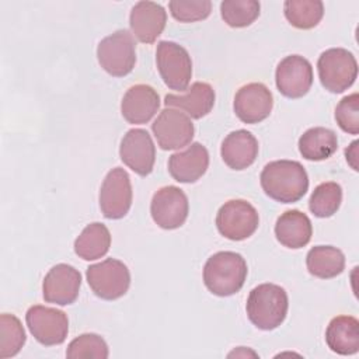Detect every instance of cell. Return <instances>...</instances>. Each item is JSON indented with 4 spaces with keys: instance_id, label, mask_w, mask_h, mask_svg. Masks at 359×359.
Masks as SVG:
<instances>
[{
    "instance_id": "cb8c5ba5",
    "label": "cell",
    "mask_w": 359,
    "mask_h": 359,
    "mask_svg": "<svg viewBox=\"0 0 359 359\" xmlns=\"http://www.w3.org/2000/svg\"><path fill=\"white\" fill-rule=\"evenodd\" d=\"M306 266L310 275L320 279H331L345 269L344 252L332 245H316L306 257Z\"/></svg>"
},
{
    "instance_id": "8992f818",
    "label": "cell",
    "mask_w": 359,
    "mask_h": 359,
    "mask_svg": "<svg viewBox=\"0 0 359 359\" xmlns=\"http://www.w3.org/2000/svg\"><path fill=\"white\" fill-rule=\"evenodd\" d=\"M86 276L94 294L104 300L122 297L130 286V272L128 266L115 258H107L98 264L90 265Z\"/></svg>"
},
{
    "instance_id": "d6986e66",
    "label": "cell",
    "mask_w": 359,
    "mask_h": 359,
    "mask_svg": "<svg viewBox=\"0 0 359 359\" xmlns=\"http://www.w3.org/2000/svg\"><path fill=\"white\" fill-rule=\"evenodd\" d=\"M209 167L208 149L195 142L191 143L184 151H178L168 158L170 175L182 184H192L198 181Z\"/></svg>"
},
{
    "instance_id": "1f68e13d",
    "label": "cell",
    "mask_w": 359,
    "mask_h": 359,
    "mask_svg": "<svg viewBox=\"0 0 359 359\" xmlns=\"http://www.w3.org/2000/svg\"><path fill=\"white\" fill-rule=\"evenodd\" d=\"M171 15L180 22H195L209 17L212 1L209 0H172L168 3Z\"/></svg>"
},
{
    "instance_id": "7402d4cb",
    "label": "cell",
    "mask_w": 359,
    "mask_h": 359,
    "mask_svg": "<svg viewBox=\"0 0 359 359\" xmlns=\"http://www.w3.org/2000/svg\"><path fill=\"white\" fill-rule=\"evenodd\" d=\"M311 234L313 226L309 216L297 209L286 210L276 220L275 236L283 247L303 248L310 243Z\"/></svg>"
},
{
    "instance_id": "277c9868",
    "label": "cell",
    "mask_w": 359,
    "mask_h": 359,
    "mask_svg": "<svg viewBox=\"0 0 359 359\" xmlns=\"http://www.w3.org/2000/svg\"><path fill=\"white\" fill-rule=\"evenodd\" d=\"M318 79L330 93H344L356 80L358 63L352 52L345 48L324 50L317 60Z\"/></svg>"
},
{
    "instance_id": "ffe728a7",
    "label": "cell",
    "mask_w": 359,
    "mask_h": 359,
    "mask_svg": "<svg viewBox=\"0 0 359 359\" xmlns=\"http://www.w3.org/2000/svg\"><path fill=\"white\" fill-rule=\"evenodd\" d=\"M185 94H167L164 105L167 108H177L184 111L192 119H201L208 115L215 105V90L210 84L195 81Z\"/></svg>"
},
{
    "instance_id": "2e32d148",
    "label": "cell",
    "mask_w": 359,
    "mask_h": 359,
    "mask_svg": "<svg viewBox=\"0 0 359 359\" xmlns=\"http://www.w3.org/2000/svg\"><path fill=\"white\" fill-rule=\"evenodd\" d=\"M234 112L244 123H259L266 119L273 107V97L262 83H248L234 95Z\"/></svg>"
},
{
    "instance_id": "5b68a950",
    "label": "cell",
    "mask_w": 359,
    "mask_h": 359,
    "mask_svg": "<svg viewBox=\"0 0 359 359\" xmlns=\"http://www.w3.org/2000/svg\"><path fill=\"white\" fill-rule=\"evenodd\" d=\"M100 66L114 77L129 74L136 63V43L126 29H118L100 41L97 46Z\"/></svg>"
},
{
    "instance_id": "484cf974",
    "label": "cell",
    "mask_w": 359,
    "mask_h": 359,
    "mask_svg": "<svg viewBox=\"0 0 359 359\" xmlns=\"http://www.w3.org/2000/svg\"><path fill=\"white\" fill-rule=\"evenodd\" d=\"M111 247V233L100 222L87 224L74 240V252L86 261H94L104 257Z\"/></svg>"
},
{
    "instance_id": "603a6c76",
    "label": "cell",
    "mask_w": 359,
    "mask_h": 359,
    "mask_svg": "<svg viewBox=\"0 0 359 359\" xmlns=\"http://www.w3.org/2000/svg\"><path fill=\"white\" fill-rule=\"evenodd\" d=\"M328 348L342 356L355 355L359 351V321L352 316L334 317L325 330Z\"/></svg>"
},
{
    "instance_id": "7a4b0ae2",
    "label": "cell",
    "mask_w": 359,
    "mask_h": 359,
    "mask_svg": "<svg viewBox=\"0 0 359 359\" xmlns=\"http://www.w3.org/2000/svg\"><path fill=\"white\" fill-rule=\"evenodd\" d=\"M247 272L243 255L234 251H219L209 257L203 266V283L216 296H231L243 287Z\"/></svg>"
},
{
    "instance_id": "ba28073f",
    "label": "cell",
    "mask_w": 359,
    "mask_h": 359,
    "mask_svg": "<svg viewBox=\"0 0 359 359\" xmlns=\"http://www.w3.org/2000/svg\"><path fill=\"white\" fill-rule=\"evenodd\" d=\"M259 224L257 209L244 199H231L220 206L216 215L219 233L233 241H241L255 233Z\"/></svg>"
},
{
    "instance_id": "ac0fdd59",
    "label": "cell",
    "mask_w": 359,
    "mask_h": 359,
    "mask_svg": "<svg viewBox=\"0 0 359 359\" xmlns=\"http://www.w3.org/2000/svg\"><path fill=\"white\" fill-rule=\"evenodd\" d=\"M160 108V97L149 84H135L123 95L121 114L126 122L142 125L149 122Z\"/></svg>"
},
{
    "instance_id": "e0dca14e",
    "label": "cell",
    "mask_w": 359,
    "mask_h": 359,
    "mask_svg": "<svg viewBox=\"0 0 359 359\" xmlns=\"http://www.w3.org/2000/svg\"><path fill=\"white\" fill-rule=\"evenodd\" d=\"M165 22L167 13L164 7L154 1H139L130 10V31L143 43H153L163 34Z\"/></svg>"
},
{
    "instance_id": "4dcf8cb0",
    "label": "cell",
    "mask_w": 359,
    "mask_h": 359,
    "mask_svg": "<svg viewBox=\"0 0 359 359\" xmlns=\"http://www.w3.org/2000/svg\"><path fill=\"white\" fill-rule=\"evenodd\" d=\"M108 355H109V351L104 338L93 332L81 334L77 338H74L69 344L66 351V356L70 359H80V358L105 359L108 358Z\"/></svg>"
},
{
    "instance_id": "30bf717a",
    "label": "cell",
    "mask_w": 359,
    "mask_h": 359,
    "mask_svg": "<svg viewBox=\"0 0 359 359\" xmlns=\"http://www.w3.org/2000/svg\"><path fill=\"white\" fill-rule=\"evenodd\" d=\"M151 132L163 150H178L192 142L195 128L187 114L177 108H165L151 123Z\"/></svg>"
},
{
    "instance_id": "7c38bea8",
    "label": "cell",
    "mask_w": 359,
    "mask_h": 359,
    "mask_svg": "<svg viewBox=\"0 0 359 359\" xmlns=\"http://www.w3.org/2000/svg\"><path fill=\"white\" fill-rule=\"evenodd\" d=\"M189 212V203L185 192L174 185L157 189L151 198L150 213L154 223L164 230L181 227Z\"/></svg>"
},
{
    "instance_id": "5bb4252c",
    "label": "cell",
    "mask_w": 359,
    "mask_h": 359,
    "mask_svg": "<svg viewBox=\"0 0 359 359\" xmlns=\"http://www.w3.org/2000/svg\"><path fill=\"white\" fill-rule=\"evenodd\" d=\"M119 157L137 175H149L156 161V146L149 132L140 128L128 130L121 140Z\"/></svg>"
},
{
    "instance_id": "8fae6325",
    "label": "cell",
    "mask_w": 359,
    "mask_h": 359,
    "mask_svg": "<svg viewBox=\"0 0 359 359\" xmlns=\"http://www.w3.org/2000/svg\"><path fill=\"white\" fill-rule=\"evenodd\" d=\"M132 184L129 174L115 167L105 175L100 189V208L107 219L116 220L126 216L132 206Z\"/></svg>"
},
{
    "instance_id": "f546056e",
    "label": "cell",
    "mask_w": 359,
    "mask_h": 359,
    "mask_svg": "<svg viewBox=\"0 0 359 359\" xmlns=\"http://www.w3.org/2000/svg\"><path fill=\"white\" fill-rule=\"evenodd\" d=\"M27 341L21 321L14 314L0 316V359L15 356Z\"/></svg>"
},
{
    "instance_id": "f1b7e54d",
    "label": "cell",
    "mask_w": 359,
    "mask_h": 359,
    "mask_svg": "<svg viewBox=\"0 0 359 359\" xmlns=\"http://www.w3.org/2000/svg\"><path fill=\"white\" fill-rule=\"evenodd\" d=\"M261 4L257 0H224L220 3L223 21L231 28L251 25L259 15Z\"/></svg>"
},
{
    "instance_id": "d6a6232c",
    "label": "cell",
    "mask_w": 359,
    "mask_h": 359,
    "mask_svg": "<svg viewBox=\"0 0 359 359\" xmlns=\"http://www.w3.org/2000/svg\"><path fill=\"white\" fill-rule=\"evenodd\" d=\"M335 121L338 126L349 133H359V94L353 93L344 97L335 108Z\"/></svg>"
},
{
    "instance_id": "44dd1931",
    "label": "cell",
    "mask_w": 359,
    "mask_h": 359,
    "mask_svg": "<svg viewBox=\"0 0 359 359\" xmlns=\"http://www.w3.org/2000/svg\"><path fill=\"white\" fill-rule=\"evenodd\" d=\"M220 154L229 168L245 170L258 156V140L245 129L230 132L222 142Z\"/></svg>"
},
{
    "instance_id": "4316f807",
    "label": "cell",
    "mask_w": 359,
    "mask_h": 359,
    "mask_svg": "<svg viewBox=\"0 0 359 359\" xmlns=\"http://www.w3.org/2000/svg\"><path fill=\"white\" fill-rule=\"evenodd\" d=\"M283 13L290 25L299 29H311L324 15V4L320 0H286Z\"/></svg>"
},
{
    "instance_id": "3957f363",
    "label": "cell",
    "mask_w": 359,
    "mask_h": 359,
    "mask_svg": "<svg viewBox=\"0 0 359 359\" xmlns=\"http://www.w3.org/2000/svg\"><path fill=\"white\" fill-rule=\"evenodd\" d=\"M289 299L286 290L275 283L255 286L247 299L245 310L250 321L259 330L278 328L286 318Z\"/></svg>"
},
{
    "instance_id": "83f0119b",
    "label": "cell",
    "mask_w": 359,
    "mask_h": 359,
    "mask_svg": "<svg viewBox=\"0 0 359 359\" xmlns=\"http://www.w3.org/2000/svg\"><path fill=\"white\" fill-rule=\"evenodd\" d=\"M342 202V188L334 181L317 185L309 199V209L317 217H331Z\"/></svg>"
},
{
    "instance_id": "6da1fadb",
    "label": "cell",
    "mask_w": 359,
    "mask_h": 359,
    "mask_svg": "<svg viewBox=\"0 0 359 359\" xmlns=\"http://www.w3.org/2000/svg\"><path fill=\"white\" fill-rule=\"evenodd\" d=\"M259 182L269 198L282 203L300 201L309 189L307 172L294 160H275L268 163L261 171Z\"/></svg>"
},
{
    "instance_id": "52a82bcc",
    "label": "cell",
    "mask_w": 359,
    "mask_h": 359,
    "mask_svg": "<svg viewBox=\"0 0 359 359\" xmlns=\"http://www.w3.org/2000/svg\"><path fill=\"white\" fill-rule=\"evenodd\" d=\"M156 63L165 86L185 91L192 77V60L188 50L171 41H160L156 49Z\"/></svg>"
},
{
    "instance_id": "836d02e7",
    "label": "cell",
    "mask_w": 359,
    "mask_h": 359,
    "mask_svg": "<svg viewBox=\"0 0 359 359\" xmlns=\"http://www.w3.org/2000/svg\"><path fill=\"white\" fill-rule=\"evenodd\" d=\"M356 146H358V140L352 142L351 146L345 150L346 160L349 161V164L352 165V168H353L355 171H358V164H356V161H355V158H356Z\"/></svg>"
},
{
    "instance_id": "4fadbf2b",
    "label": "cell",
    "mask_w": 359,
    "mask_h": 359,
    "mask_svg": "<svg viewBox=\"0 0 359 359\" xmlns=\"http://www.w3.org/2000/svg\"><path fill=\"white\" fill-rule=\"evenodd\" d=\"M275 83L279 93L287 98H300L313 86L311 63L300 55L283 57L275 72Z\"/></svg>"
},
{
    "instance_id": "9c48e42d",
    "label": "cell",
    "mask_w": 359,
    "mask_h": 359,
    "mask_svg": "<svg viewBox=\"0 0 359 359\" xmlns=\"http://www.w3.org/2000/svg\"><path fill=\"white\" fill-rule=\"evenodd\" d=\"M25 321L34 338L45 346L60 345L69 332V318L65 311L48 306H31Z\"/></svg>"
},
{
    "instance_id": "9a60e30c",
    "label": "cell",
    "mask_w": 359,
    "mask_h": 359,
    "mask_svg": "<svg viewBox=\"0 0 359 359\" xmlns=\"http://www.w3.org/2000/svg\"><path fill=\"white\" fill-rule=\"evenodd\" d=\"M81 286V273L72 265L57 264L43 278L42 296L46 303L67 306L76 302Z\"/></svg>"
},
{
    "instance_id": "d4e9b609",
    "label": "cell",
    "mask_w": 359,
    "mask_h": 359,
    "mask_svg": "<svg viewBox=\"0 0 359 359\" xmlns=\"http://www.w3.org/2000/svg\"><path fill=\"white\" fill-rule=\"evenodd\" d=\"M300 154L310 161H321L331 157L338 149V139L334 130L323 126L307 129L299 139Z\"/></svg>"
}]
</instances>
